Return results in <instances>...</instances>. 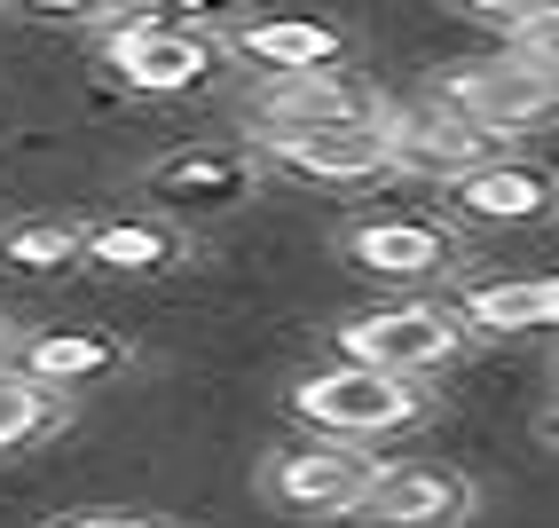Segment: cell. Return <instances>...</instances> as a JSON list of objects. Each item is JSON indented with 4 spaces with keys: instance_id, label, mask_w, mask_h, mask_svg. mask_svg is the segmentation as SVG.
<instances>
[{
    "instance_id": "1",
    "label": "cell",
    "mask_w": 559,
    "mask_h": 528,
    "mask_svg": "<svg viewBox=\"0 0 559 528\" xmlns=\"http://www.w3.org/2000/svg\"><path fill=\"white\" fill-rule=\"evenodd\" d=\"M426 387H409V379H386V371H362V363H323L308 371L300 387H292V419H300L316 442H386V434H409V426H426Z\"/></svg>"
},
{
    "instance_id": "2",
    "label": "cell",
    "mask_w": 559,
    "mask_h": 528,
    "mask_svg": "<svg viewBox=\"0 0 559 528\" xmlns=\"http://www.w3.org/2000/svg\"><path fill=\"white\" fill-rule=\"evenodd\" d=\"M433 103H450L457 119L480 134V142H512V134H536L551 119V103H559V71L544 56H520V48H497V56H480L465 71H450V80L433 87Z\"/></svg>"
},
{
    "instance_id": "3",
    "label": "cell",
    "mask_w": 559,
    "mask_h": 528,
    "mask_svg": "<svg viewBox=\"0 0 559 528\" xmlns=\"http://www.w3.org/2000/svg\"><path fill=\"white\" fill-rule=\"evenodd\" d=\"M465 355V331L441 300H402V308H362L340 324V363H362V371H386V379H409L418 387L426 371H450Z\"/></svg>"
},
{
    "instance_id": "4",
    "label": "cell",
    "mask_w": 559,
    "mask_h": 528,
    "mask_svg": "<svg viewBox=\"0 0 559 528\" xmlns=\"http://www.w3.org/2000/svg\"><path fill=\"white\" fill-rule=\"evenodd\" d=\"M110 24V71L134 87V95H190L213 80V32L181 24V16H103Z\"/></svg>"
},
{
    "instance_id": "5",
    "label": "cell",
    "mask_w": 559,
    "mask_h": 528,
    "mask_svg": "<svg viewBox=\"0 0 559 528\" xmlns=\"http://www.w3.org/2000/svg\"><path fill=\"white\" fill-rule=\"evenodd\" d=\"M379 142H386V174L433 181V190H457L473 166H489L497 150L480 142L450 103H379Z\"/></svg>"
},
{
    "instance_id": "6",
    "label": "cell",
    "mask_w": 559,
    "mask_h": 528,
    "mask_svg": "<svg viewBox=\"0 0 559 528\" xmlns=\"http://www.w3.org/2000/svg\"><path fill=\"white\" fill-rule=\"evenodd\" d=\"M473 513V481L457 466H433V458H379L355 497L362 528H457Z\"/></svg>"
},
{
    "instance_id": "7",
    "label": "cell",
    "mask_w": 559,
    "mask_h": 528,
    "mask_svg": "<svg viewBox=\"0 0 559 528\" xmlns=\"http://www.w3.org/2000/svg\"><path fill=\"white\" fill-rule=\"evenodd\" d=\"M370 449H347V442H292L276 449L269 466H260V481H269V497L284 513L300 520H355V497L370 481Z\"/></svg>"
},
{
    "instance_id": "8",
    "label": "cell",
    "mask_w": 559,
    "mask_h": 528,
    "mask_svg": "<svg viewBox=\"0 0 559 528\" xmlns=\"http://www.w3.org/2000/svg\"><path fill=\"white\" fill-rule=\"evenodd\" d=\"M386 95H370L347 63L331 71H292V80H260L252 87V134H308V127H355L379 119Z\"/></svg>"
},
{
    "instance_id": "9",
    "label": "cell",
    "mask_w": 559,
    "mask_h": 528,
    "mask_svg": "<svg viewBox=\"0 0 559 528\" xmlns=\"http://www.w3.org/2000/svg\"><path fill=\"white\" fill-rule=\"evenodd\" d=\"M260 159L316 181V190H355V181H379L386 174V142L379 119H355V127H308V134H252Z\"/></svg>"
},
{
    "instance_id": "10",
    "label": "cell",
    "mask_w": 559,
    "mask_h": 528,
    "mask_svg": "<svg viewBox=\"0 0 559 528\" xmlns=\"http://www.w3.org/2000/svg\"><path fill=\"white\" fill-rule=\"evenodd\" d=\"M450 230L441 221H409V213H386V221H362V230L347 237V260L362 277H394V284H409V277H433V269H450Z\"/></svg>"
},
{
    "instance_id": "11",
    "label": "cell",
    "mask_w": 559,
    "mask_h": 528,
    "mask_svg": "<svg viewBox=\"0 0 559 528\" xmlns=\"http://www.w3.org/2000/svg\"><path fill=\"white\" fill-rule=\"evenodd\" d=\"M450 316H457V331L528 339V331H551L559 284H551V277H489V284H465V300H457Z\"/></svg>"
},
{
    "instance_id": "12",
    "label": "cell",
    "mask_w": 559,
    "mask_h": 528,
    "mask_svg": "<svg viewBox=\"0 0 559 528\" xmlns=\"http://www.w3.org/2000/svg\"><path fill=\"white\" fill-rule=\"evenodd\" d=\"M237 56L260 71V80H292V71H331L340 63V32L308 24V16H260L237 32Z\"/></svg>"
},
{
    "instance_id": "13",
    "label": "cell",
    "mask_w": 559,
    "mask_h": 528,
    "mask_svg": "<svg viewBox=\"0 0 559 528\" xmlns=\"http://www.w3.org/2000/svg\"><path fill=\"white\" fill-rule=\"evenodd\" d=\"M450 198L473 221H536L551 206V174L544 166H520V159H489V166H473Z\"/></svg>"
},
{
    "instance_id": "14",
    "label": "cell",
    "mask_w": 559,
    "mask_h": 528,
    "mask_svg": "<svg viewBox=\"0 0 559 528\" xmlns=\"http://www.w3.org/2000/svg\"><path fill=\"white\" fill-rule=\"evenodd\" d=\"M151 190L166 206H237L252 190V159L245 150H181L151 174Z\"/></svg>"
},
{
    "instance_id": "15",
    "label": "cell",
    "mask_w": 559,
    "mask_h": 528,
    "mask_svg": "<svg viewBox=\"0 0 559 528\" xmlns=\"http://www.w3.org/2000/svg\"><path fill=\"white\" fill-rule=\"evenodd\" d=\"M119 363V339H103V331H48V339H32L24 348V379L32 387H48V395H63V387H80V379H103V371Z\"/></svg>"
},
{
    "instance_id": "16",
    "label": "cell",
    "mask_w": 559,
    "mask_h": 528,
    "mask_svg": "<svg viewBox=\"0 0 559 528\" xmlns=\"http://www.w3.org/2000/svg\"><path fill=\"white\" fill-rule=\"evenodd\" d=\"M80 260H95L103 277H158L174 269V237L151 230V221H103V230L80 237Z\"/></svg>"
},
{
    "instance_id": "17",
    "label": "cell",
    "mask_w": 559,
    "mask_h": 528,
    "mask_svg": "<svg viewBox=\"0 0 559 528\" xmlns=\"http://www.w3.org/2000/svg\"><path fill=\"white\" fill-rule=\"evenodd\" d=\"M56 426H63V395L32 387L24 371L0 363V449H32V442L56 434Z\"/></svg>"
},
{
    "instance_id": "18",
    "label": "cell",
    "mask_w": 559,
    "mask_h": 528,
    "mask_svg": "<svg viewBox=\"0 0 559 528\" xmlns=\"http://www.w3.org/2000/svg\"><path fill=\"white\" fill-rule=\"evenodd\" d=\"M80 237L71 221H16V230H0V260L24 277H56V269H80Z\"/></svg>"
},
{
    "instance_id": "19",
    "label": "cell",
    "mask_w": 559,
    "mask_h": 528,
    "mask_svg": "<svg viewBox=\"0 0 559 528\" xmlns=\"http://www.w3.org/2000/svg\"><path fill=\"white\" fill-rule=\"evenodd\" d=\"M63 528H158L151 513H80V520H63Z\"/></svg>"
}]
</instances>
